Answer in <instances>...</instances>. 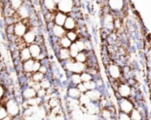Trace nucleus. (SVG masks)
I'll list each match as a JSON object with an SVG mask.
<instances>
[{
	"label": "nucleus",
	"instance_id": "f257e3e1",
	"mask_svg": "<svg viewBox=\"0 0 151 120\" xmlns=\"http://www.w3.org/2000/svg\"><path fill=\"white\" fill-rule=\"evenodd\" d=\"M4 108L8 113V115L12 118L18 117L20 112V107L21 105L15 100V98H10L8 99L4 103Z\"/></svg>",
	"mask_w": 151,
	"mask_h": 120
},
{
	"label": "nucleus",
	"instance_id": "f03ea898",
	"mask_svg": "<svg viewBox=\"0 0 151 120\" xmlns=\"http://www.w3.org/2000/svg\"><path fill=\"white\" fill-rule=\"evenodd\" d=\"M106 72L109 74V78L113 79L115 80H119L122 77L121 67L116 63L109 64L108 65H106Z\"/></svg>",
	"mask_w": 151,
	"mask_h": 120
},
{
	"label": "nucleus",
	"instance_id": "7ed1b4c3",
	"mask_svg": "<svg viewBox=\"0 0 151 120\" xmlns=\"http://www.w3.org/2000/svg\"><path fill=\"white\" fill-rule=\"evenodd\" d=\"M118 104L119 108V111L129 114L134 108L133 102L129 98H123L120 97L118 99Z\"/></svg>",
	"mask_w": 151,
	"mask_h": 120
},
{
	"label": "nucleus",
	"instance_id": "20e7f679",
	"mask_svg": "<svg viewBox=\"0 0 151 120\" xmlns=\"http://www.w3.org/2000/svg\"><path fill=\"white\" fill-rule=\"evenodd\" d=\"M27 30H28V27L27 23L24 22L23 19L19 20L13 24V34L18 38H21Z\"/></svg>",
	"mask_w": 151,
	"mask_h": 120
},
{
	"label": "nucleus",
	"instance_id": "39448f33",
	"mask_svg": "<svg viewBox=\"0 0 151 120\" xmlns=\"http://www.w3.org/2000/svg\"><path fill=\"white\" fill-rule=\"evenodd\" d=\"M74 7V0H60L57 3V10L65 14L70 13Z\"/></svg>",
	"mask_w": 151,
	"mask_h": 120
},
{
	"label": "nucleus",
	"instance_id": "423d86ee",
	"mask_svg": "<svg viewBox=\"0 0 151 120\" xmlns=\"http://www.w3.org/2000/svg\"><path fill=\"white\" fill-rule=\"evenodd\" d=\"M116 93L119 95V97H123V98H129L131 96L132 93V87L128 85L127 83H119Z\"/></svg>",
	"mask_w": 151,
	"mask_h": 120
},
{
	"label": "nucleus",
	"instance_id": "0eeeda50",
	"mask_svg": "<svg viewBox=\"0 0 151 120\" xmlns=\"http://www.w3.org/2000/svg\"><path fill=\"white\" fill-rule=\"evenodd\" d=\"M108 6L110 10L118 13L123 10L124 0H108Z\"/></svg>",
	"mask_w": 151,
	"mask_h": 120
},
{
	"label": "nucleus",
	"instance_id": "6e6552de",
	"mask_svg": "<svg viewBox=\"0 0 151 120\" xmlns=\"http://www.w3.org/2000/svg\"><path fill=\"white\" fill-rule=\"evenodd\" d=\"M21 96L24 100H27L33 97L36 96V90H35L33 88L25 86L21 88Z\"/></svg>",
	"mask_w": 151,
	"mask_h": 120
},
{
	"label": "nucleus",
	"instance_id": "1a4fd4ad",
	"mask_svg": "<svg viewBox=\"0 0 151 120\" xmlns=\"http://www.w3.org/2000/svg\"><path fill=\"white\" fill-rule=\"evenodd\" d=\"M27 48L29 50V52H30V55H31L32 58H34V59H36L38 57V56L42 51V47L40 45H38L37 43H35V42L27 45Z\"/></svg>",
	"mask_w": 151,
	"mask_h": 120
},
{
	"label": "nucleus",
	"instance_id": "9d476101",
	"mask_svg": "<svg viewBox=\"0 0 151 120\" xmlns=\"http://www.w3.org/2000/svg\"><path fill=\"white\" fill-rule=\"evenodd\" d=\"M85 94L88 96V97L89 98V100L91 102H99L103 96V94L97 88H95L92 90H88Z\"/></svg>",
	"mask_w": 151,
	"mask_h": 120
},
{
	"label": "nucleus",
	"instance_id": "9b49d317",
	"mask_svg": "<svg viewBox=\"0 0 151 120\" xmlns=\"http://www.w3.org/2000/svg\"><path fill=\"white\" fill-rule=\"evenodd\" d=\"M49 32V35H53L56 36L58 38H61L62 36L65 35V29L61 27V26H58V25H54V27L51 28V30L48 31Z\"/></svg>",
	"mask_w": 151,
	"mask_h": 120
},
{
	"label": "nucleus",
	"instance_id": "f8f14e48",
	"mask_svg": "<svg viewBox=\"0 0 151 120\" xmlns=\"http://www.w3.org/2000/svg\"><path fill=\"white\" fill-rule=\"evenodd\" d=\"M63 27L65 29V31H70V30H75L76 27H77V22H76V19L71 16H68L66 17V19L63 25Z\"/></svg>",
	"mask_w": 151,
	"mask_h": 120
},
{
	"label": "nucleus",
	"instance_id": "ddd939ff",
	"mask_svg": "<svg viewBox=\"0 0 151 120\" xmlns=\"http://www.w3.org/2000/svg\"><path fill=\"white\" fill-rule=\"evenodd\" d=\"M35 37H36L35 33L32 29H28L21 38H22V40L24 41V42H25L27 45H29V44L35 42Z\"/></svg>",
	"mask_w": 151,
	"mask_h": 120
},
{
	"label": "nucleus",
	"instance_id": "4468645a",
	"mask_svg": "<svg viewBox=\"0 0 151 120\" xmlns=\"http://www.w3.org/2000/svg\"><path fill=\"white\" fill-rule=\"evenodd\" d=\"M66 17H67V14L62 12V11H56L55 12V16H54V19H53V22L55 23V25H58V26H61L63 27L65 19H66Z\"/></svg>",
	"mask_w": 151,
	"mask_h": 120
},
{
	"label": "nucleus",
	"instance_id": "2eb2a0df",
	"mask_svg": "<svg viewBox=\"0 0 151 120\" xmlns=\"http://www.w3.org/2000/svg\"><path fill=\"white\" fill-rule=\"evenodd\" d=\"M55 54H56L57 57L59 59L60 62L65 61V60L71 58V56H70V53H69V50L66 49V48H60Z\"/></svg>",
	"mask_w": 151,
	"mask_h": 120
},
{
	"label": "nucleus",
	"instance_id": "dca6fc26",
	"mask_svg": "<svg viewBox=\"0 0 151 120\" xmlns=\"http://www.w3.org/2000/svg\"><path fill=\"white\" fill-rule=\"evenodd\" d=\"M35 59L30 58L27 61L22 62V71L24 73H33V65Z\"/></svg>",
	"mask_w": 151,
	"mask_h": 120
},
{
	"label": "nucleus",
	"instance_id": "f3484780",
	"mask_svg": "<svg viewBox=\"0 0 151 120\" xmlns=\"http://www.w3.org/2000/svg\"><path fill=\"white\" fill-rule=\"evenodd\" d=\"M66 95L68 97H71V98H73V99H78L80 97V96L81 95V92L79 91V89L77 88V87H74V86H70L68 87V89L66 91Z\"/></svg>",
	"mask_w": 151,
	"mask_h": 120
},
{
	"label": "nucleus",
	"instance_id": "a211bd4d",
	"mask_svg": "<svg viewBox=\"0 0 151 120\" xmlns=\"http://www.w3.org/2000/svg\"><path fill=\"white\" fill-rule=\"evenodd\" d=\"M32 58L31 55H30V52H29V50L27 47H24L22 48L21 50H19V59L21 62H24V61H27L28 59Z\"/></svg>",
	"mask_w": 151,
	"mask_h": 120
},
{
	"label": "nucleus",
	"instance_id": "6ab92c4d",
	"mask_svg": "<svg viewBox=\"0 0 151 120\" xmlns=\"http://www.w3.org/2000/svg\"><path fill=\"white\" fill-rule=\"evenodd\" d=\"M43 7L50 11H55L57 10V4L54 0H43Z\"/></svg>",
	"mask_w": 151,
	"mask_h": 120
},
{
	"label": "nucleus",
	"instance_id": "aec40b11",
	"mask_svg": "<svg viewBox=\"0 0 151 120\" xmlns=\"http://www.w3.org/2000/svg\"><path fill=\"white\" fill-rule=\"evenodd\" d=\"M68 80L71 84V86H74L76 87L78 84H80L81 82V75L79 73H72L70 75V77L68 78Z\"/></svg>",
	"mask_w": 151,
	"mask_h": 120
},
{
	"label": "nucleus",
	"instance_id": "412c9836",
	"mask_svg": "<svg viewBox=\"0 0 151 120\" xmlns=\"http://www.w3.org/2000/svg\"><path fill=\"white\" fill-rule=\"evenodd\" d=\"M58 43L60 48H66V49H68L70 47V45L72 44V42L65 35H64L61 38H58Z\"/></svg>",
	"mask_w": 151,
	"mask_h": 120
},
{
	"label": "nucleus",
	"instance_id": "4be33fe9",
	"mask_svg": "<svg viewBox=\"0 0 151 120\" xmlns=\"http://www.w3.org/2000/svg\"><path fill=\"white\" fill-rule=\"evenodd\" d=\"M131 120H144V117L140 111L134 108V110L129 113Z\"/></svg>",
	"mask_w": 151,
	"mask_h": 120
},
{
	"label": "nucleus",
	"instance_id": "5701e85b",
	"mask_svg": "<svg viewBox=\"0 0 151 120\" xmlns=\"http://www.w3.org/2000/svg\"><path fill=\"white\" fill-rule=\"evenodd\" d=\"M47 104H48V106H49L50 109H53V108L58 107V106L60 105V101H59V99H58V96H51V97L48 100Z\"/></svg>",
	"mask_w": 151,
	"mask_h": 120
},
{
	"label": "nucleus",
	"instance_id": "b1692460",
	"mask_svg": "<svg viewBox=\"0 0 151 120\" xmlns=\"http://www.w3.org/2000/svg\"><path fill=\"white\" fill-rule=\"evenodd\" d=\"M76 62H80V63H86L87 59H88V57H87V53L86 51H80L76 56L75 57L73 58Z\"/></svg>",
	"mask_w": 151,
	"mask_h": 120
},
{
	"label": "nucleus",
	"instance_id": "393cba45",
	"mask_svg": "<svg viewBox=\"0 0 151 120\" xmlns=\"http://www.w3.org/2000/svg\"><path fill=\"white\" fill-rule=\"evenodd\" d=\"M65 36L72 42H74L75 41H77L79 39L78 34L75 30H70V31H66L65 32Z\"/></svg>",
	"mask_w": 151,
	"mask_h": 120
},
{
	"label": "nucleus",
	"instance_id": "a878e982",
	"mask_svg": "<svg viewBox=\"0 0 151 120\" xmlns=\"http://www.w3.org/2000/svg\"><path fill=\"white\" fill-rule=\"evenodd\" d=\"M44 77H45V75L42 74V73H40V72H35V73H32L30 79H31L33 81H35V82H40V81H42V80L44 79Z\"/></svg>",
	"mask_w": 151,
	"mask_h": 120
},
{
	"label": "nucleus",
	"instance_id": "bb28decb",
	"mask_svg": "<svg viewBox=\"0 0 151 120\" xmlns=\"http://www.w3.org/2000/svg\"><path fill=\"white\" fill-rule=\"evenodd\" d=\"M8 4L11 8L14 11H17L23 4V0H8Z\"/></svg>",
	"mask_w": 151,
	"mask_h": 120
},
{
	"label": "nucleus",
	"instance_id": "cd10ccee",
	"mask_svg": "<svg viewBox=\"0 0 151 120\" xmlns=\"http://www.w3.org/2000/svg\"><path fill=\"white\" fill-rule=\"evenodd\" d=\"M39 84H40V88H41L48 89V88H50L52 86V81H51L50 80H49L48 78L44 77V79H43L42 81H40Z\"/></svg>",
	"mask_w": 151,
	"mask_h": 120
},
{
	"label": "nucleus",
	"instance_id": "c85d7f7f",
	"mask_svg": "<svg viewBox=\"0 0 151 120\" xmlns=\"http://www.w3.org/2000/svg\"><path fill=\"white\" fill-rule=\"evenodd\" d=\"M68 50H69V53H70V56H71L72 58H74L75 56L80 52L78 48H77V46H76V44L74 42H72V44L70 45Z\"/></svg>",
	"mask_w": 151,
	"mask_h": 120
},
{
	"label": "nucleus",
	"instance_id": "c756f323",
	"mask_svg": "<svg viewBox=\"0 0 151 120\" xmlns=\"http://www.w3.org/2000/svg\"><path fill=\"white\" fill-rule=\"evenodd\" d=\"M79 102H80V104L81 105H83V106H86L87 104H88L91 101L89 100V98L88 97V96L84 93V94H81L80 96V97L78 98Z\"/></svg>",
	"mask_w": 151,
	"mask_h": 120
},
{
	"label": "nucleus",
	"instance_id": "7c9ffc66",
	"mask_svg": "<svg viewBox=\"0 0 151 120\" xmlns=\"http://www.w3.org/2000/svg\"><path fill=\"white\" fill-rule=\"evenodd\" d=\"M81 82H86V81H89V80H93V76L88 73V72H83L81 73Z\"/></svg>",
	"mask_w": 151,
	"mask_h": 120
},
{
	"label": "nucleus",
	"instance_id": "2f4dec72",
	"mask_svg": "<svg viewBox=\"0 0 151 120\" xmlns=\"http://www.w3.org/2000/svg\"><path fill=\"white\" fill-rule=\"evenodd\" d=\"M82 83H83L85 88L87 89V91L96 88V84L95 80H89V81H86V82H82Z\"/></svg>",
	"mask_w": 151,
	"mask_h": 120
},
{
	"label": "nucleus",
	"instance_id": "473e14b6",
	"mask_svg": "<svg viewBox=\"0 0 151 120\" xmlns=\"http://www.w3.org/2000/svg\"><path fill=\"white\" fill-rule=\"evenodd\" d=\"M84 46H85V50L84 51H91V50H93V43L88 38L84 40Z\"/></svg>",
	"mask_w": 151,
	"mask_h": 120
},
{
	"label": "nucleus",
	"instance_id": "72a5a7b5",
	"mask_svg": "<svg viewBox=\"0 0 151 120\" xmlns=\"http://www.w3.org/2000/svg\"><path fill=\"white\" fill-rule=\"evenodd\" d=\"M74 43L76 44V46H77V48H78L79 51H84V50H85L84 40H82V39L79 38L77 41H75V42H74Z\"/></svg>",
	"mask_w": 151,
	"mask_h": 120
},
{
	"label": "nucleus",
	"instance_id": "f704fd0d",
	"mask_svg": "<svg viewBox=\"0 0 151 120\" xmlns=\"http://www.w3.org/2000/svg\"><path fill=\"white\" fill-rule=\"evenodd\" d=\"M118 120H131V119L129 114L119 111V113L118 114Z\"/></svg>",
	"mask_w": 151,
	"mask_h": 120
},
{
	"label": "nucleus",
	"instance_id": "c9c22d12",
	"mask_svg": "<svg viewBox=\"0 0 151 120\" xmlns=\"http://www.w3.org/2000/svg\"><path fill=\"white\" fill-rule=\"evenodd\" d=\"M45 96H46V89H43V88H39V89L36 91V96H37V97L43 99Z\"/></svg>",
	"mask_w": 151,
	"mask_h": 120
},
{
	"label": "nucleus",
	"instance_id": "e433bc0d",
	"mask_svg": "<svg viewBox=\"0 0 151 120\" xmlns=\"http://www.w3.org/2000/svg\"><path fill=\"white\" fill-rule=\"evenodd\" d=\"M8 116V113L4 108V106H1L0 107V120H2L3 119H4L5 117Z\"/></svg>",
	"mask_w": 151,
	"mask_h": 120
},
{
	"label": "nucleus",
	"instance_id": "4c0bfd02",
	"mask_svg": "<svg viewBox=\"0 0 151 120\" xmlns=\"http://www.w3.org/2000/svg\"><path fill=\"white\" fill-rule=\"evenodd\" d=\"M41 62L39 60H36L35 59V62H34V65H33V73H35V72H38L39 71V68L41 66Z\"/></svg>",
	"mask_w": 151,
	"mask_h": 120
},
{
	"label": "nucleus",
	"instance_id": "58836bf2",
	"mask_svg": "<svg viewBox=\"0 0 151 120\" xmlns=\"http://www.w3.org/2000/svg\"><path fill=\"white\" fill-rule=\"evenodd\" d=\"M76 87H77V88L79 89V91L81 92V94H84V93L87 92V89L85 88V87H84V85H83L82 82H81L80 84H78Z\"/></svg>",
	"mask_w": 151,
	"mask_h": 120
},
{
	"label": "nucleus",
	"instance_id": "ea45409f",
	"mask_svg": "<svg viewBox=\"0 0 151 120\" xmlns=\"http://www.w3.org/2000/svg\"><path fill=\"white\" fill-rule=\"evenodd\" d=\"M50 69L47 67V66H45V65H42L41 66H40V68H39V71L38 72H40V73H42V74H46L47 73H48V71H49Z\"/></svg>",
	"mask_w": 151,
	"mask_h": 120
},
{
	"label": "nucleus",
	"instance_id": "a19ab883",
	"mask_svg": "<svg viewBox=\"0 0 151 120\" xmlns=\"http://www.w3.org/2000/svg\"><path fill=\"white\" fill-rule=\"evenodd\" d=\"M5 93H6V90H5L4 86L3 84H1V83H0V100L4 96Z\"/></svg>",
	"mask_w": 151,
	"mask_h": 120
},
{
	"label": "nucleus",
	"instance_id": "79ce46f5",
	"mask_svg": "<svg viewBox=\"0 0 151 120\" xmlns=\"http://www.w3.org/2000/svg\"><path fill=\"white\" fill-rule=\"evenodd\" d=\"M59 1H60V0H54V2H55L56 4H57V3H58Z\"/></svg>",
	"mask_w": 151,
	"mask_h": 120
},
{
	"label": "nucleus",
	"instance_id": "37998d69",
	"mask_svg": "<svg viewBox=\"0 0 151 120\" xmlns=\"http://www.w3.org/2000/svg\"><path fill=\"white\" fill-rule=\"evenodd\" d=\"M1 106H2V104H1V103H0V107H1Z\"/></svg>",
	"mask_w": 151,
	"mask_h": 120
}]
</instances>
